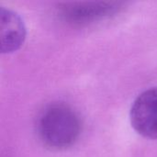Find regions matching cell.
<instances>
[{
  "label": "cell",
  "instance_id": "6da1fadb",
  "mask_svg": "<svg viewBox=\"0 0 157 157\" xmlns=\"http://www.w3.org/2000/svg\"><path fill=\"white\" fill-rule=\"evenodd\" d=\"M81 130L78 114L63 103L48 105L38 117L39 138L44 145L54 150H63L74 145L81 134Z\"/></svg>",
  "mask_w": 157,
  "mask_h": 157
},
{
  "label": "cell",
  "instance_id": "7a4b0ae2",
  "mask_svg": "<svg viewBox=\"0 0 157 157\" xmlns=\"http://www.w3.org/2000/svg\"><path fill=\"white\" fill-rule=\"evenodd\" d=\"M123 2H75L60 5V16L73 25H86L119 12Z\"/></svg>",
  "mask_w": 157,
  "mask_h": 157
},
{
  "label": "cell",
  "instance_id": "3957f363",
  "mask_svg": "<svg viewBox=\"0 0 157 157\" xmlns=\"http://www.w3.org/2000/svg\"><path fill=\"white\" fill-rule=\"evenodd\" d=\"M130 119L139 134L157 139V87L147 89L138 96L132 106Z\"/></svg>",
  "mask_w": 157,
  "mask_h": 157
},
{
  "label": "cell",
  "instance_id": "277c9868",
  "mask_svg": "<svg viewBox=\"0 0 157 157\" xmlns=\"http://www.w3.org/2000/svg\"><path fill=\"white\" fill-rule=\"evenodd\" d=\"M0 29L2 53L17 51L26 39V28L21 17L13 10L0 7Z\"/></svg>",
  "mask_w": 157,
  "mask_h": 157
}]
</instances>
